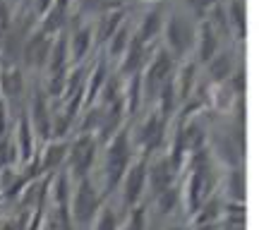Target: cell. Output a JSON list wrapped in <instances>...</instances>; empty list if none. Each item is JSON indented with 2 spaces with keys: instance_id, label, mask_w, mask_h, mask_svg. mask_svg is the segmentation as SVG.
Returning a JSON list of instances; mask_svg holds the SVG:
<instances>
[{
  "instance_id": "1",
  "label": "cell",
  "mask_w": 259,
  "mask_h": 230,
  "mask_svg": "<svg viewBox=\"0 0 259 230\" xmlns=\"http://www.w3.org/2000/svg\"><path fill=\"white\" fill-rule=\"evenodd\" d=\"M135 161V144L130 137V129L122 127L106 142L103 154V194H113L120 185L122 175L127 173L130 163Z\"/></svg>"
},
{
  "instance_id": "2",
  "label": "cell",
  "mask_w": 259,
  "mask_h": 230,
  "mask_svg": "<svg viewBox=\"0 0 259 230\" xmlns=\"http://www.w3.org/2000/svg\"><path fill=\"white\" fill-rule=\"evenodd\" d=\"M103 204V197L99 192V187L94 185L92 175L89 177H82L77 180V187H74L72 197H70V204H67V213H70V223L72 228H84V225H92L94 216L99 213Z\"/></svg>"
},
{
  "instance_id": "3",
  "label": "cell",
  "mask_w": 259,
  "mask_h": 230,
  "mask_svg": "<svg viewBox=\"0 0 259 230\" xmlns=\"http://www.w3.org/2000/svg\"><path fill=\"white\" fill-rule=\"evenodd\" d=\"M194 34H197V27L185 15L170 12L163 22V31H161V36L166 41L163 48L176 60H187V56L194 51Z\"/></svg>"
},
{
  "instance_id": "4",
  "label": "cell",
  "mask_w": 259,
  "mask_h": 230,
  "mask_svg": "<svg viewBox=\"0 0 259 230\" xmlns=\"http://www.w3.org/2000/svg\"><path fill=\"white\" fill-rule=\"evenodd\" d=\"M176 70H178V60L168 53L166 48H158V51L151 53L147 67L142 72V94L147 96V101H156L161 86L173 79Z\"/></svg>"
},
{
  "instance_id": "5",
  "label": "cell",
  "mask_w": 259,
  "mask_h": 230,
  "mask_svg": "<svg viewBox=\"0 0 259 230\" xmlns=\"http://www.w3.org/2000/svg\"><path fill=\"white\" fill-rule=\"evenodd\" d=\"M96 156H99V139L94 134H77V139L67 147V158H65L70 168L67 177H72L74 182L82 177H89Z\"/></svg>"
},
{
  "instance_id": "6",
  "label": "cell",
  "mask_w": 259,
  "mask_h": 230,
  "mask_svg": "<svg viewBox=\"0 0 259 230\" xmlns=\"http://www.w3.org/2000/svg\"><path fill=\"white\" fill-rule=\"evenodd\" d=\"M130 137H132L135 147L144 149V156L151 158L168 137V120H163L156 111L149 113L147 118L142 120V125L135 129V134L130 132Z\"/></svg>"
},
{
  "instance_id": "7",
  "label": "cell",
  "mask_w": 259,
  "mask_h": 230,
  "mask_svg": "<svg viewBox=\"0 0 259 230\" xmlns=\"http://www.w3.org/2000/svg\"><path fill=\"white\" fill-rule=\"evenodd\" d=\"M147 163L149 158L142 156V158H135L130 163L127 173L122 175L120 180V199L127 209H135L142 204V197L147 194Z\"/></svg>"
},
{
  "instance_id": "8",
  "label": "cell",
  "mask_w": 259,
  "mask_h": 230,
  "mask_svg": "<svg viewBox=\"0 0 259 230\" xmlns=\"http://www.w3.org/2000/svg\"><path fill=\"white\" fill-rule=\"evenodd\" d=\"M29 125L34 129L44 144L51 142V129H53V108H51V101L46 99L44 89H36L34 96H31V106H29Z\"/></svg>"
},
{
  "instance_id": "9",
  "label": "cell",
  "mask_w": 259,
  "mask_h": 230,
  "mask_svg": "<svg viewBox=\"0 0 259 230\" xmlns=\"http://www.w3.org/2000/svg\"><path fill=\"white\" fill-rule=\"evenodd\" d=\"M176 180H178V173H176V168L170 166L166 154L163 156H154L147 163V190L154 197L166 192L168 187H173Z\"/></svg>"
},
{
  "instance_id": "10",
  "label": "cell",
  "mask_w": 259,
  "mask_h": 230,
  "mask_svg": "<svg viewBox=\"0 0 259 230\" xmlns=\"http://www.w3.org/2000/svg\"><path fill=\"white\" fill-rule=\"evenodd\" d=\"M51 46H53V38L41 34L38 29H34L24 38V46H22V60H24V65L31 67V70H46Z\"/></svg>"
},
{
  "instance_id": "11",
  "label": "cell",
  "mask_w": 259,
  "mask_h": 230,
  "mask_svg": "<svg viewBox=\"0 0 259 230\" xmlns=\"http://www.w3.org/2000/svg\"><path fill=\"white\" fill-rule=\"evenodd\" d=\"M151 48L144 46L139 38H135V34H132V41H130L127 51L122 53L120 58V65H118V77H132V74H142L144 72V67H147L149 58H151Z\"/></svg>"
},
{
  "instance_id": "12",
  "label": "cell",
  "mask_w": 259,
  "mask_h": 230,
  "mask_svg": "<svg viewBox=\"0 0 259 230\" xmlns=\"http://www.w3.org/2000/svg\"><path fill=\"white\" fill-rule=\"evenodd\" d=\"M219 51H221V38L209 27V22L202 19L197 27V34H194V63L206 65Z\"/></svg>"
},
{
  "instance_id": "13",
  "label": "cell",
  "mask_w": 259,
  "mask_h": 230,
  "mask_svg": "<svg viewBox=\"0 0 259 230\" xmlns=\"http://www.w3.org/2000/svg\"><path fill=\"white\" fill-rule=\"evenodd\" d=\"M67 147H70V142H65V139H51V142H46L44 151H38L36 154L41 175L56 173L58 168L63 166L65 158H67Z\"/></svg>"
},
{
  "instance_id": "14",
  "label": "cell",
  "mask_w": 259,
  "mask_h": 230,
  "mask_svg": "<svg viewBox=\"0 0 259 230\" xmlns=\"http://www.w3.org/2000/svg\"><path fill=\"white\" fill-rule=\"evenodd\" d=\"M204 67H206V79H209V84H211V86H219V84H223L238 70L235 51H219Z\"/></svg>"
},
{
  "instance_id": "15",
  "label": "cell",
  "mask_w": 259,
  "mask_h": 230,
  "mask_svg": "<svg viewBox=\"0 0 259 230\" xmlns=\"http://www.w3.org/2000/svg\"><path fill=\"white\" fill-rule=\"evenodd\" d=\"M15 144H17V154H19V163L22 166H27L31 158L36 156V134H34V129L29 125V118L27 115H19L17 120V127H15Z\"/></svg>"
},
{
  "instance_id": "16",
  "label": "cell",
  "mask_w": 259,
  "mask_h": 230,
  "mask_svg": "<svg viewBox=\"0 0 259 230\" xmlns=\"http://www.w3.org/2000/svg\"><path fill=\"white\" fill-rule=\"evenodd\" d=\"M163 22H166V15H163V8L161 5H154V8L149 10L144 19H142V24H139L137 34L135 38H139L144 46H154L158 38H161V31H163Z\"/></svg>"
},
{
  "instance_id": "17",
  "label": "cell",
  "mask_w": 259,
  "mask_h": 230,
  "mask_svg": "<svg viewBox=\"0 0 259 230\" xmlns=\"http://www.w3.org/2000/svg\"><path fill=\"white\" fill-rule=\"evenodd\" d=\"M24 94V74L17 65H3L0 67V99L15 101Z\"/></svg>"
},
{
  "instance_id": "18",
  "label": "cell",
  "mask_w": 259,
  "mask_h": 230,
  "mask_svg": "<svg viewBox=\"0 0 259 230\" xmlns=\"http://www.w3.org/2000/svg\"><path fill=\"white\" fill-rule=\"evenodd\" d=\"M94 27L92 24H79L74 27L72 36L67 41V48H70V60L74 65H79L84 60V56H89V51L94 48Z\"/></svg>"
},
{
  "instance_id": "19",
  "label": "cell",
  "mask_w": 259,
  "mask_h": 230,
  "mask_svg": "<svg viewBox=\"0 0 259 230\" xmlns=\"http://www.w3.org/2000/svg\"><path fill=\"white\" fill-rule=\"evenodd\" d=\"M247 177H245V170L242 168H228V173L223 175V192H226V199L233 204H245V197H247Z\"/></svg>"
},
{
  "instance_id": "20",
  "label": "cell",
  "mask_w": 259,
  "mask_h": 230,
  "mask_svg": "<svg viewBox=\"0 0 259 230\" xmlns=\"http://www.w3.org/2000/svg\"><path fill=\"white\" fill-rule=\"evenodd\" d=\"M122 22H125V10H122V8L108 10V12L99 15L96 24H94V41H101V43H106V41H108V38L118 31V27H120Z\"/></svg>"
},
{
  "instance_id": "21",
  "label": "cell",
  "mask_w": 259,
  "mask_h": 230,
  "mask_svg": "<svg viewBox=\"0 0 259 230\" xmlns=\"http://www.w3.org/2000/svg\"><path fill=\"white\" fill-rule=\"evenodd\" d=\"M67 19H70V10H60V8H53L48 10V12H44L41 17H38V31L41 34H46V36L56 38L60 36L65 31V27H67Z\"/></svg>"
},
{
  "instance_id": "22",
  "label": "cell",
  "mask_w": 259,
  "mask_h": 230,
  "mask_svg": "<svg viewBox=\"0 0 259 230\" xmlns=\"http://www.w3.org/2000/svg\"><path fill=\"white\" fill-rule=\"evenodd\" d=\"M226 17H228L233 36H238V41H245L247 38V3L245 0H228Z\"/></svg>"
},
{
  "instance_id": "23",
  "label": "cell",
  "mask_w": 259,
  "mask_h": 230,
  "mask_svg": "<svg viewBox=\"0 0 259 230\" xmlns=\"http://www.w3.org/2000/svg\"><path fill=\"white\" fill-rule=\"evenodd\" d=\"M70 70V48H67V41L65 36L53 38V46H51V53H48V63H46V72L48 74H58V72H67Z\"/></svg>"
},
{
  "instance_id": "24",
  "label": "cell",
  "mask_w": 259,
  "mask_h": 230,
  "mask_svg": "<svg viewBox=\"0 0 259 230\" xmlns=\"http://www.w3.org/2000/svg\"><path fill=\"white\" fill-rule=\"evenodd\" d=\"M221 211H223V202L216 194H211V197L192 213V225L194 228H197V225H219V223H221Z\"/></svg>"
},
{
  "instance_id": "25",
  "label": "cell",
  "mask_w": 259,
  "mask_h": 230,
  "mask_svg": "<svg viewBox=\"0 0 259 230\" xmlns=\"http://www.w3.org/2000/svg\"><path fill=\"white\" fill-rule=\"evenodd\" d=\"M106 79H108V65L103 63V60H99V63L94 65L89 79L84 82V108L92 106V103H96L99 91H101V86L106 84Z\"/></svg>"
},
{
  "instance_id": "26",
  "label": "cell",
  "mask_w": 259,
  "mask_h": 230,
  "mask_svg": "<svg viewBox=\"0 0 259 230\" xmlns=\"http://www.w3.org/2000/svg\"><path fill=\"white\" fill-rule=\"evenodd\" d=\"M29 185V180L24 177L22 170L17 168H0V192L5 197H17L22 194V190Z\"/></svg>"
},
{
  "instance_id": "27",
  "label": "cell",
  "mask_w": 259,
  "mask_h": 230,
  "mask_svg": "<svg viewBox=\"0 0 259 230\" xmlns=\"http://www.w3.org/2000/svg\"><path fill=\"white\" fill-rule=\"evenodd\" d=\"M132 34H135V31L130 29V24H127V22H122L120 27H118V31H115V34L106 41L108 56H111L113 60H120V58H122V53L127 51L130 41H132Z\"/></svg>"
},
{
  "instance_id": "28",
  "label": "cell",
  "mask_w": 259,
  "mask_h": 230,
  "mask_svg": "<svg viewBox=\"0 0 259 230\" xmlns=\"http://www.w3.org/2000/svg\"><path fill=\"white\" fill-rule=\"evenodd\" d=\"M180 204H183V187H178V185L168 187L166 192H161L156 197V206H158V211H161V216L176 213L180 209Z\"/></svg>"
},
{
  "instance_id": "29",
  "label": "cell",
  "mask_w": 259,
  "mask_h": 230,
  "mask_svg": "<svg viewBox=\"0 0 259 230\" xmlns=\"http://www.w3.org/2000/svg\"><path fill=\"white\" fill-rule=\"evenodd\" d=\"M92 230H120L118 211L113 209L111 204H101L99 213L94 216V221H92Z\"/></svg>"
},
{
  "instance_id": "30",
  "label": "cell",
  "mask_w": 259,
  "mask_h": 230,
  "mask_svg": "<svg viewBox=\"0 0 259 230\" xmlns=\"http://www.w3.org/2000/svg\"><path fill=\"white\" fill-rule=\"evenodd\" d=\"M19 163V154H17V144L12 134L0 137V168H15Z\"/></svg>"
},
{
  "instance_id": "31",
  "label": "cell",
  "mask_w": 259,
  "mask_h": 230,
  "mask_svg": "<svg viewBox=\"0 0 259 230\" xmlns=\"http://www.w3.org/2000/svg\"><path fill=\"white\" fill-rule=\"evenodd\" d=\"M82 5V12H94V15H103L108 10H118L122 8V0H79Z\"/></svg>"
},
{
  "instance_id": "32",
  "label": "cell",
  "mask_w": 259,
  "mask_h": 230,
  "mask_svg": "<svg viewBox=\"0 0 259 230\" xmlns=\"http://www.w3.org/2000/svg\"><path fill=\"white\" fill-rule=\"evenodd\" d=\"M125 230H147V209L142 204L130 209V218L125 223Z\"/></svg>"
},
{
  "instance_id": "33",
  "label": "cell",
  "mask_w": 259,
  "mask_h": 230,
  "mask_svg": "<svg viewBox=\"0 0 259 230\" xmlns=\"http://www.w3.org/2000/svg\"><path fill=\"white\" fill-rule=\"evenodd\" d=\"M12 24H15V12L5 0H0V36H5Z\"/></svg>"
},
{
  "instance_id": "34",
  "label": "cell",
  "mask_w": 259,
  "mask_h": 230,
  "mask_svg": "<svg viewBox=\"0 0 259 230\" xmlns=\"http://www.w3.org/2000/svg\"><path fill=\"white\" fill-rule=\"evenodd\" d=\"M183 3H185L190 10H194L197 15H202V19H204V15H206L216 3H221V0H183Z\"/></svg>"
},
{
  "instance_id": "35",
  "label": "cell",
  "mask_w": 259,
  "mask_h": 230,
  "mask_svg": "<svg viewBox=\"0 0 259 230\" xmlns=\"http://www.w3.org/2000/svg\"><path fill=\"white\" fill-rule=\"evenodd\" d=\"M10 134V111H8V101L0 99V137Z\"/></svg>"
},
{
  "instance_id": "36",
  "label": "cell",
  "mask_w": 259,
  "mask_h": 230,
  "mask_svg": "<svg viewBox=\"0 0 259 230\" xmlns=\"http://www.w3.org/2000/svg\"><path fill=\"white\" fill-rule=\"evenodd\" d=\"M53 8V0H36V15L41 17L44 12H48V10Z\"/></svg>"
},
{
  "instance_id": "37",
  "label": "cell",
  "mask_w": 259,
  "mask_h": 230,
  "mask_svg": "<svg viewBox=\"0 0 259 230\" xmlns=\"http://www.w3.org/2000/svg\"><path fill=\"white\" fill-rule=\"evenodd\" d=\"M0 230H19V225L15 221H0Z\"/></svg>"
},
{
  "instance_id": "38",
  "label": "cell",
  "mask_w": 259,
  "mask_h": 230,
  "mask_svg": "<svg viewBox=\"0 0 259 230\" xmlns=\"http://www.w3.org/2000/svg\"><path fill=\"white\" fill-rule=\"evenodd\" d=\"M53 5L60 10H70V5H72V0H53Z\"/></svg>"
},
{
  "instance_id": "39",
  "label": "cell",
  "mask_w": 259,
  "mask_h": 230,
  "mask_svg": "<svg viewBox=\"0 0 259 230\" xmlns=\"http://www.w3.org/2000/svg\"><path fill=\"white\" fill-rule=\"evenodd\" d=\"M168 230H192V228H185V225H173V228H168Z\"/></svg>"
}]
</instances>
